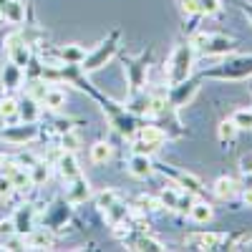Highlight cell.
Returning <instances> with one entry per match:
<instances>
[{
	"label": "cell",
	"mask_w": 252,
	"mask_h": 252,
	"mask_svg": "<svg viewBox=\"0 0 252 252\" xmlns=\"http://www.w3.org/2000/svg\"><path fill=\"white\" fill-rule=\"evenodd\" d=\"M194 66V46L192 43H184L172 53V61L166 66V73H169V86H179L189 78Z\"/></svg>",
	"instance_id": "obj_1"
},
{
	"label": "cell",
	"mask_w": 252,
	"mask_h": 252,
	"mask_svg": "<svg viewBox=\"0 0 252 252\" xmlns=\"http://www.w3.org/2000/svg\"><path fill=\"white\" fill-rule=\"evenodd\" d=\"M192 46H194V53H202V56H222L235 48V40L220 33H197L192 38Z\"/></svg>",
	"instance_id": "obj_2"
},
{
	"label": "cell",
	"mask_w": 252,
	"mask_h": 252,
	"mask_svg": "<svg viewBox=\"0 0 252 252\" xmlns=\"http://www.w3.org/2000/svg\"><path fill=\"white\" fill-rule=\"evenodd\" d=\"M204 76L209 78H227V81H237V78H247L252 76V56H242V58H232L222 63V66L212 68V71H204Z\"/></svg>",
	"instance_id": "obj_3"
},
{
	"label": "cell",
	"mask_w": 252,
	"mask_h": 252,
	"mask_svg": "<svg viewBox=\"0 0 252 252\" xmlns=\"http://www.w3.org/2000/svg\"><path fill=\"white\" fill-rule=\"evenodd\" d=\"M119 38H121V33L114 31L91 56H86V61L81 63V71H96V68H101V66H106V61H111L114 53L119 51Z\"/></svg>",
	"instance_id": "obj_4"
},
{
	"label": "cell",
	"mask_w": 252,
	"mask_h": 252,
	"mask_svg": "<svg viewBox=\"0 0 252 252\" xmlns=\"http://www.w3.org/2000/svg\"><path fill=\"white\" fill-rule=\"evenodd\" d=\"M96 204L101 207V212L106 215V220H109L111 227H121V224H124V220H126V207L121 204V199H119V194L114 192V189H103V192H98Z\"/></svg>",
	"instance_id": "obj_5"
},
{
	"label": "cell",
	"mask_w": 252,
	"mask_h": 252,
	"mask_svg": "<svg viewBox=\"0 0 252 252\" xmlns=\"http://www.w3.org/2000/svg\"><path fill=\"white\" fill-rule=\"evenodd\" d=\"M5 51H8V58L15 63V66L28 68V63H31V51H28L26 38L20 35V33H10V35L5 38Z\"/></svg>",
	"instance_id": "obj_6"
},
{
	"label": "cell",
	"mask_w": 252,
	"mask_h": 252,
	"mask_svg": "<svg viewBox=\"0 0 252 252\" xmlns=\"http://www.w3.org/2000/svg\"><path fill=\"white\" fill-rule=\"evenodd\" d=\"M154 166H157L161 174L169 177V179L174 182V187H184L187 192H192V194H199V192H202V182H199L197 177L187 174V172H177V169H172V166H166V164H154Z\"/></svg>",
	"instance_id": "obj_7"
},
{
	"label": "cell",
	"mask_w": 252,
	"mask_h": 252,
	"mask_svg": "<svg viewBox=\"0 0 252 252\" xmlns=\"http://www.w3.org/2000/svg\"><path fill=\"white\" fill-rule=\"evenodd\" d=\"M109 119H111L114 129H116L121 136H136V131H139V121H136V116H134L131 111L116 109V111L109 114Z\"/></svg>",
	"instance_id": "obj_8"
},
{
	"label": "cell",
	"mask_w": 252,
	"mask_h": 252,
	"mask_svg": "<svg viewBox=\"0 0 252 252\" xmlns=\"http://www.w3.org/2000/svg\"><path fill=\"white\" fill-rule=\"evenodd\" d=\"M146 68H149V56H141V58H136V61H126V73H129L131 91H134V94H139L141 86H144Z\"/></svg>",
	"instance_id": "obj_9"
},
{
	"label": "cell",
	"mask_w": 252,
	"mask_h": 252,
	"mask_svg": "<svg viewBox=\"0 0 252 252\" xmlns=\"http://www.w3.org/2000/svg\"><path fill=\"white\" fill-rule=\"evenodd\" d=\"M227 240V235L222 232H199V235H192V237H187L189 245H194V250H215V247H222Z\"/></svg>",
	"instance_id": "obj_10"
},
{
	"label": "cell",
	"mask_w": 252,
	"mask_h": 252,
	"mask_svg": "<svg viewBox=\"0 0 252 252\" xmlns=\"http://www.w3.org/2000/svg\"><path fill=\"white\" fill-rule=\"evenodd\" d=\"M3 136H5L8 141H13V144H26V141L35 139L38 131H35L33 124H26V121H23V126H10V129H3Z\"/></svg>",
	"instance_id": "obj_11"
},
{
	"label": "cell",
	"mask_w": 252,
	"mask_h": 252,
	"mask_svg": "<svg viewBox=\"0 0 252 252\" xmlns=\"http://www.w3.org/2000/svg\"><path fill=\"white\" fill-rule=\"evenodd\" d=\"M197 94V83H179V86H172L169 94V106H184V103L192 101V96Z\"/></svg>",
	"instance_id": "obj_12"
},
{
	"label": "cell",
	"mask_w": 252,
	"mask_h": 252,
	"mask_svg": "<svg viewBox=\"0 0 252 252\" xmlns=\"http://www.w3.org/2000/svg\"><path fill=\"white\" fill-rule=\"evenodd\" d=\"M91 194V189H89V182L83 179L81 174L76 179H71V187H68V204H81V202H86Z\"/></svg>",
	"instance_id": "obj_13"
},
{
	"label": "cell",
	"mask_w": 252,
	"mask_h": 252,
	"mask_svg": "<svg viewBox=\"0 0 252 252\" xmlns=\"http://www.w3.org/2000/svg\"><path fill=\"white\" fill-rule=\"evenodd\" d=\"M58 172H61V177L66 179V182H71V179H76L81 172H78V161H76V157L73 154H66V149H63V154H58Z\"/></svg>",
	"instance_id": "obj_14"
},
{
	"label": "cell",
	"mask_w": 252,
	"mask_h": 252,
	"mask_svg": "<svg viewBox=\"0 0 252 252\" xmlns=\"http://www.w3.org/2000/svg\"><path fill=\"white\" fill-rule=\"evenodd\" d=\"M129 172H131L136 179H146V177H152L154 164L149 161V157H146V154H134L131 161H129Z\"/></svg>",
	"instance_id": "obj_15"
},
{
	"label": "cell",
	"mask_w": 252,
	"mask_h": 252,
	"mask_svg": "<svg viewBox=\"0 0 252 252\" xmlns=\"http://www.w3.org/2000/svg\"><path fill=\"white\" fill-rule=\"evenodd\" d=\"M136 136L141 139V141H146V144H152V146H159L164 144V139H166V134H164V129H159V126H154V124H149V126H139V131H136Z\"/></svg>",
	"instance_id": "obj_16"
},
{
	"label": "cell",
	"mask_w": 252,
	"mask_h": 252,
	"mask_svg": "<svg viewBox=\"0 0 252 252\" xmlns=\"http://www.w3.org/2000/svg\"><path fill=\"white\" fill-rule=\"evenodd\" d=\"M33 207H20L18 209V215H15V235H26L31 232V227H33Z\"/></svg>",
	"instance_id": "obj_17"
},
{
	"label": "cell",
	"mask_w": 252,
	"mask_h": 252,
	"mask_svg": "<svg viewBox=\"0 0 252 252\" xmlns=\"http://www.w3.org/2000/svg\"><path fill=\"white\" fill-rule=\"evenodd\" d=\"M3 18H8L10 23H23L26 20V5L20 0H8L3 5Z\"/></svg>",
	"instance_id": "obj_18"
},
{
	"label": "cell",
	"mask_w": 252,
	"mask_h": 252,
	"mask_svg": "<svg viewBox=\"0 0 252 252\" xmlns=\"http://www.w3.org/2000/svg\"><path fill=\"white\" fill-rule=\"evenodd\" d=\"M18 116L23 119L26 124H33L38 119V101L35 98H23V101H18Z\"/></svg>",
	"instance_id": "obj_19"
},
{
	"label": "cell",
	"mask_w": 252,
	"mask_h": 252,
	"mask_svg": "<svg viewBox=\"0 0 252 252\" xmlns=\"http://www.w3.org/2000/svg\"><path fill=\"white\" fill-rule=\"evenodd\" d=\"M235 192H237V182H235V179L220 177V179L215 182V194H217L220 199H232Z\"/></svg>",
	"instance_id": "obj_20"
},
{
	"label": "cell",
	"mask_w": 252,
	"mask_h": 252,
	"mask_svg": "<svg viewBox=\"0 0 252 252\" xmlns=\"http://www.w3.org/2000/svg\"><path fill=\"white\" fill-rule=\"evenodd\" d=\"M61 61L71 63V66H81V63L86 61V51H83L81 46H66L61 51Z\"/></svg>",
	"instance_id": "obj_21"
},
{
	"label": "cell",
	"mask_w": 252,
	"mask_h": 252,
	"mask_svg": "<svg viewBox=\"0 0 252 252\" xmlns=\"http://www.w3.org/2000/svg\"><path fill=\"white\" fill-rule=\"evenodd\" d=\"M111 144H106V141H96L94 146H91V161L94 164H106L109 159H111Z\"/></svg>",
	"instance_id": "obj_22"
},
{
	"label": "cell",
	"mask_w": 252,
	"mask_h": 252,
	"mask_svg": "<svg viewBox=\"0 0 252 252\" xmlns=\"http://www.w3.org/2000/svg\"><path fill=\"white\" fill-rule=\"evenodd\" d=\"M10 182H13V189H18V192H26V189H31L33 187V177H31V169L26 172V166H20V169L10 177Z\"/></svg>",
	"instance_id": "obj_23"
},
{
	"label": "cell",
	"mask_w": 252,
	"mask_h": 252,
	"mask_svg": "<svg viewBox=\"0 0 252 252\" xmlns=\"http://www.w3.org/2000/svg\"><path fill=\"white\" fill-rule=\"evenodd\" d=\"M189 217H192L194 222H199V224H204V222L212 220V207L204 204V202H194L192 209H189Z\"/></svg>",
	"instance_id": "obj_24"
},
{
	"label": "cell",
	"mask_w": 252,
	"mask_h": 252,
	"mask_svg": "<svg viewBox=\"0 0 252 252\" xmlns=\"http://www.w3.org/2000/svg\"><path fill=\"white\" fill-rule=\"evenodd\" d=\"M3 86H8V89H18L20 86V66H15L13 61L3 68Z\"/></svg>",
	"instance_id": "obj_25"
},
{
	"label": "cell",
	"mask_w": 252,
	"mask_h": 252,
	"mask_svg": "<svg viewBox=\"0 0 252 252\" xmlns=\"http://www.w3.org/2000/svg\"><path fill=\"white\" fill-rule=\"evenodd\" d=\"M43 103L48 109H53V111H58L63 103H66V94L63 91H58V89H48L46 91V96H43Z\"/></svg>",
	"instance_id": "obj_26"
},
{
	"label": "cell",
	"mask_w": 252,
	"mask_h": 252,
	"mask_svg": "<svg viewBox=\"0 0 252 252\" xmlns=\"http://www.w3.org/2000/svg\"><path fill=\"white\" fill-rule=\"evenodd\" d=\"M159 202H161V207H166V209H177V204H179V192L174 189V184L166 187V189H161Z\"/></svg>",
	"instance_id": "obj_27"
},
{
	"label": "cell",
	"mask_w": 252,
	"mask_h": 252,
	"mask_svg": "<svg viewBox=\"0 0 252 252\" xmlns=\"http://www.w3.org/2000/svg\"><path fill=\"white\" fill-rule=\"evenodd\" d=\"M0 116L5 121H15L18 119V101L15 98H0Z\"/></svg>",
	"instance_id": "obj_28"
},
{
	"label": "cell",
	"mask_w": 252,
	"mask_h": 252,
	"mask_svg": "<svg viewBox=\"0 0 252 252\" xmlns=\"http://www.w3.org/2000/svg\"><path fill=\"white\" fill-rule=\"evenodd\" d=\"M232 121L237 124V129L252 131V109H237V111L232 114Z\"/></svg>",
	"instance_id": "obj_29"
},
{
	"label": "cell",
	"mask_w": 252,
	"mask_h": 252,
	"mask_svg": "<svg viewBox=\"0 0 252 252\" xmlns=\"http://www.w3.org/2000/svg\"><path fill=\"white\" fill-rule=\"evenodd\" d=\"M46 91H48V83H46V81L33 78V81L28 83V96H31V98H35V101H43Z\"/></svg>",
	"instance_id": "obj_30"
},
{
	"label": "cell",
	"mask_w": 252,
	"mask_h": 252,
	"mask_svg": "<svg viewBox=\"0 0 252 252\" xmlns=\"http://www.w3.org/2000/svg\"><path fill=\"white\" fill-rule=\"evenodd\" d=\"M237 131H240V129H237V124H235L232 119H227V121L220 124V139H222V141H232Z\"/></svg>",
	"instance_id": "obj_31"
},
{
	"label": "cell",
	"mask_w": 252,
	"mask_h": 252,
	"mask_svg": "<svg viewBox=\"0 0 252 252\" xmlns=\"http://www.w3.org/2000/svg\"><path fill=\"white\" fill-rule=\"evenodd\" d=\"M31 177H33V184H43V182L48 179V166L40 164V161H35V164L31 166Z\"/></svg>",
	"instance_id": "obj_32"
},
{
	"label": "cell",
	"mask_w": 252,
	"mask_h": 252,
	"mask_svg": "<svg viewBox=\"0 0 252 252\" xmlns=\"http://www.w3.org/2000/svg\"><path fill=\"white\" fill-rule=\"evenodd\" d=\"M53 240H51V235L48 232H33L31 237H28V245L31 247H48Z\"/></svg>",
	"instance_id": "obj_33"
},
{
	"label": "cell",
	"mask_w": 252,
	"mask_h": 252,
	"mask_svg": "<svg viewBox=\"0 0 252 252\" xmlns=\"http://www.w3.org/2000/svg\"><path fill=\"white\" fill-rule=\"evenodd\" d=\"M220 0H199V15H215L220 10Z\"/></svg>",
	"instance_id": "obj_34"
},
{
	"label": "cell",
	"mask_w": 252,
	"mask_h": 252,
	"mask_svg": "<svg viewBox=\"0 0 252 252\" xmlns=\"http://www.w3.org/2000/svg\"><path fill=\"white\" fill-rule=\"evenodd\" d=\"M61 144H63V149L73 152L76 146H78V136H76L73 131H66V134H61Z\"/></svg>",
	"instance_id": "obj_35"
},
{
	"label": "cell",
	"mask_w": 252,
	"mask_h": 252,
	"mask_svg": "<svg viewBox=\"0 0 252 252\" xmlns=\"http://www.w3.org/2000/svg\"><path fill=\"white\" fill-rule=\"evenodd\" d=\"M182 13L184 15H197L199 13V0H182Z\"/></svg>",
	"instance_id": "obj_36"
},
{
	"label": "cell",
	"mask_w": 252,
	"mask_h": 252,
	"mask_svg": "<svg viewBox=\"0 0 252 252\" xmlns=\"http://www.w3.org/2000/svg\"><path fill=\"white\" fill-rule=\"evenodd\" d=\"M10 189H13V182H10L5 174H0V197H8Z\"/></svg>",
	"instance_id": "obj_37"
},
{
	"label": "cell",
	"mask_w": 252,
	"mask_h": 252,
	"mask_svg": "<svg viewBox=\"0 0 252 252\" xmlns=\"http://www.w3.org/2000/svg\"><path fill=\"white\" fill-rule=\"evenodd\" d=\"M240 172L252 177V154H247V157H242V159H240Z\"/></svg>",
	"instance_id": "obj_38"
},
{
	"label": "cell",
	"mask_w": 252,
	"mask_h": 252,
	"mask_svg": "<svg viewBox=\"0 0 252 252\" xmlns=\"http://www.w3.org/2000/svg\"><path fill=\"white\" fill-rule=\"evenodd\" d=\"M0 235H5V237L15 235V222L13 220L10 222H0Z\"/></svg>",
	"instance_id": "obj_39"
},
{
	"label": "cell",
	"mask_w": 252,
	"mask_h": 252,
	"mask_svg": "<svg viewBox=\"0 0 252 252\" xmlns=\"http://www.w3.org/2000/svg\"><path fill=\"white\" fill-rule=\"evenodd\" d=\"M20 237H23V235H18L15 240H10L5 247H8V250H23V247H26V240H20Z\"/></svg>",
	"instance_id": "obj_40"
},
{
	"label": "cell",
	"mask_w": 252,
	"mask_h": 252,
	"mask_svg": "<svg viewBox=\"0 0 252 252\" xmlns=\"http://www.w3.org/2000/svg\"><path fill=\"white\" fill-rule=\"evenodd\" d=\"M245 204L252 207V187H247V192H245Z\"/></svg>",
	"instance_id": "obj_41"
},
{
	"label": "cell",
	"mask_w": 252,
	"mask_h": 252,
	"mask_svg": "<svg viewBox=\"0 0 252 252\" xmlns=\"http://www.w3.org/2000/svg\"><path fill=\"white\" fill-rule=\"evenodd\" d=\"M245 13H247V15L252 18V5H245Z\"/></svg>",
	"instance_id": "obj_42"
},
{
	"label": "cell",
	"mask_w": 252,
	"mask_h": 252,
	"mask_svg": "<svg viewBox=\"0 0 252 252\" xmlns=\"http://www.w3.org/2000/svg\"><path fill=\"white\" fill-rule=\"evenodd\" d=\"M3 126H5V119H3V116H0V131H3Z\"/></svg>",
	"instance_id": "obj_43"
},
{
	"label": "cell",
	"mask_w": 252,
	"mask_h": 252,
	"mask_svg": "<svg viewBox=\"0 0 252 252\" xmlns=\"http://www.w3.org/2000/svg\"><path fill=\"white\" fill-rule=\"evenodd\" d=\"M0 20H3V5H0Z\"/></svg>",
	"instance_id": "obj_44"
},
{
	"label": "cell",
	"mask_w": 252,
	"mask_h": 252,
	"mask_svg": "<svg viewBox=\"0 0 252 252\" xmlns=\"http://www.w3.org/2000/svg\"><path fill=\"white\" fill-rule=\"evenodd\" d=\"M5 3H8V0H0V5H5Z\"/></svg>",
	"instance_id": "obj_45"
},
{
	"label": "cell",
	"mask_w": 252,
	"mask_h": 252,
	"mask_svg": "<svg viewBox=\"0 0 252 252\" xmlns=\"http://www.w3.org/2000/svg\"><path fill=\"white\" fill-rule=\"evenodd\" d=\"M0 161H3V159H0Z\"/></svg>",
	"instance_id": "obj_46"
}]
</instances>
